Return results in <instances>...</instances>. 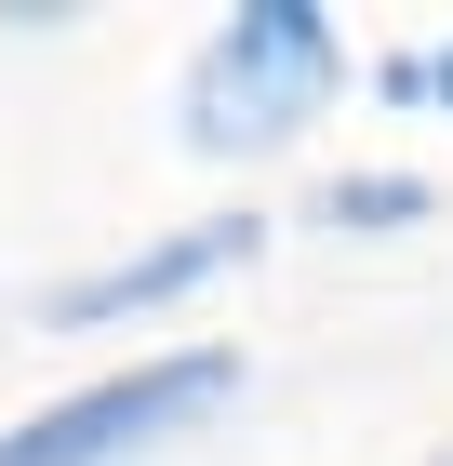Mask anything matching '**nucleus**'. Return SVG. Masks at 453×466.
<instances>
[{
	"label": "nucleus",
	"instance_id": "obj_1",
	"mask_svg": "<svg viewBox=\"0 0 453 466\" xmlns=\"http://www.w3.org/2000/svg\"><path fill=\"white\" fill-rule=\"evenodd\" d=\"M334 94H347V27H334L320 0H241V14H213L201 54H187L174 134L201 147V160H280Z\"/></svg>",
	"mask_w": 453,
	"mask_h": 466
},
{
	"label": "nucleus",
	"instance_id": "obj_2",
	"mask_svg": "<svg viewBox=\"0 0 453 466\" xmlns=\"http://www.w3.org/2000/svg\"><path fill=\"white\" fill-rule=\"evenodd\" d=\"M227 400H241V347H147L134 373H94V387L14 413L0 466H147V453H174L187 427H213Z\"/></svg>",
	"mask_w": 453,
	"mask_h": 466
},
{
	"label": "nucleus",
	"instance_id": "obj_3",
	"mask_svg": "<svg viewBox=\"0 0 453 466\" xmlns=\"http://www.w3.org/2000/svg\"><path fill=\"white\" fill-rule=\"evenodd\" d=\"M253 253H267V214H187V227H160V240H134V253H107V267H80V280H54L40 293V320L54 333H107V320H160V307H201L213 280H241Z\"/></svg>",
	"mask_w": 453,
	"mask_h": 466
},
{
	"label": "nucleus",
	"instance_id": "obj_4",
	"mask_svg": "<svg viewBox=\"0 0 453 466\" xmlns=\"http://www.w3.org/2000/svg\"><path fill=\"white\" fill-rule=\"evenodd\" d=\"M427 214H440V187L400 174V160H360V174L320 187V227H347V240H400V227H427Z\"/></svg>",
	"mask_w": 453,
	"mask_h": 466
},
{
	"label": "nucleus",
	"instance_id": "obj_5",
	"mask_svg": "<svg viewBox=\"0 0 453 466\" xmlns=\"http://www.w3.org/2000/svg\"><path fill=\"white\" fill-rule=\"evenodd\" d=\"M374 94H386V107H440V120H453V27L427 40V54H386Z\"/></svg>",
	"mask_w": 453,
	"mask_h": 466
},
{
	"label": "nucleus",
	"instance_id": "obj_6",
	"mask_svg": "<svg viewBox=\"0 0 453 466\" xmlns=\"http://www.w3.org/2000/svg\"><path fill=\"white\" fill-rule=\"evenodd\" d=\"M427 466H453V453H427Z\"/></svg>",
	"mask_w": 453,
	"mask_h": 466
}]
</instances>
